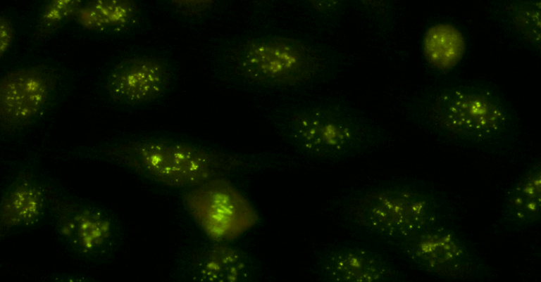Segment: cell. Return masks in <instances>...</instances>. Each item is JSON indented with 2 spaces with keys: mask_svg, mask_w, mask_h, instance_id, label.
<instances>
[{
  "mask_svg": "<svg viewBox=\"0 0 541 282\" xmlns=\"http://www.w3.org/2000/svg\"><path fill=\"white\" fill-rule=\"evenodd\" d=\"M352 62L315 37L271 23L212 45L214 75L225 84L265 93L299 94L335 79Z\"/></svg>",
  "mask_w": 541,
  "mask_h": 282,
  "instance_id": "6da1fadb",
  "label": "cell"
},
{
  "mask_svg": "<svg viewBox=\"0 0 541 282\" xmlns=\"http://www.w3.org/2000/svg\"><path fill=\"white\" fill-rule=\"evenodd\" d=\"M69 155L110 163L158 186L184 191L218 178L299 164L290 155L237 153L158 133L125 134L75 147Z\"/></svg>",
  "mask_w": 541,
  "mask_h": 282,
  "instance_id": "7a4b0ae2",
  "label": "cell"
},
{
  "mask_svg": "<svg viewBox=\"0 0 541 282\" xmlns=\"http://www.w3.org/2000/svg\"><path fill=\"white\" fill-rule=\"evenodd\" d=\"M407 120L439 140L492 154L518 141L516 110L495 84L442 80L417 92L404 105Z\"/></svg>",
  "mask_w": 541,
  "mask_h": 282,
  "instance_id": "3957f363",
  "label": "cell"
},
{
  "mask_svg": "<svg viewBox=\"0 0 541 282\" xmlns=\"http://www.w3.org/2000/svg\"><path fill=\"white\" fill-rule=\"evenodd\" d=\"M268 119L303 158L338 162L387 143L389 132L348 101L335 96L298 98L273 107Z\"/></svg>",
  "mask_w": 541,
  "mask_h": 282,
  "instance_id": "277c9868",
  "label": "cell"
},
{
  "mask_svg": "<svg viewBox=\"0 0 541 282\" xmlns=\"http://www.w3.org/2000/svg\"><path fill=\"white\" fill-rule=\"evenodd\" d=\"M333 205L347 230L388 248L430 227L454 223L457 214L444 193L413 181L363 186L340 197Z\"/></svg>",
  "mask_w": 541,
  "mask_h": 282,
  "instance_id": "5b68a950",
  "label": "cell"
},
{
  "mask_svg": "<svg viewBox=\"0 0 541 282\" xmlns=\"http://www.w3.org/2000/svg\"><path fill=\"white\" fill-rule=\"evenodd\" d=\"M77 75L58 60L28 53L0 67V138H22L72 92Z\"/></svg>",
  "mask_w": 541,
  "mask_h": 282,
  "instance_id": "8992f818",
  "label": "cell"
},
{
  "mask_svg": "<svg viewBox=\"0 0 541 282\" xmlns=\"http://www.w3.org/2000/svg\"><path fill=\"white\" fill-rule=\"evenodd\" d=\"M178 67L163 49L133 46L111 57L96 83V94L119 110L140 109L158 103L173 91Z\"/></svg>",
  "mask_w": 541,
  "mask_h": 282,
  "instance_id": "52a82bcc",
  "label": "cell"
},
{
  "mask_svg": "<svg viewBox=\"0 0 541 282\" xmlns=\"http://www.w3.org/2000/svg\"><path fill=\"white\" fill-rule=\"evenodd\" d=\"M48 221L62 247L88 264L112 260L123 243V227L112 211L70 194L53 180Z\"/></svg>",
  "mask_w": 541,
  "mask_h": 282,
  "instance_id": "ba28073f",
  "label": "cell"
},
{
  "mask_svg": "<svg viewBox=\"0 0 541 282\" xmlns=\"http://www.w3.org/2000/svg\"><path fill=\"white\" fill-rule=\"evenodd\" d=\"M390 248L415 269L438 278L480 281L492 276L490 267L454 223L430 227Z\"/></svg>",
  "mask_w": 541,
  "mask_h": 282,
  "instance_id": "9c48e42d",
  "label": "cell"
},
{
  "mask_svg": "<svg viewBox=\"0 0 541 282\" xmlns=\"http://www.w3.org/2000/svg\"><path fill=\"white\" fill-rule=\"evenodd\" d=\"M182 203L192 220L211 241L232 243L259 220L252 204L228 177L185 191Z\"/></svg>",
  "mask_w": 541,
  "mask_h": 282,
  "instance_id": "30bf717a",
  "label": "cell"
},
{
  "mask_svg": "<svg viewBox=\"0 0 541 282\" xmlns=\"http://www.w3.org/2000/svg\"><path fill=\"white\" fill-rule=\"evenodd\" d=\"M51 181L35 153L13 165L1 188V240L39 228L48 220Z\"/></svg>",
  "mask_w": 541,
  "mask_h": 282,
  "instance_id": "8fae6325",
  "label": "cell"
},
{
  "mask_svg": "<svg viewBox=\"0 0 541 282\" xmlns=\"http://www.w3.org/2000/svg\"><path fill=\"white\" fill-rule=\"evenodd\" d=\"M174 271L181 281L253 282L261 276L262 265L232 243L207 239L183 249Z\"/></svg>",
  "mask_w": 541,
  "mask_h": 282,
  "instance_id": "7c38bea8",
  "label": "cell"
},
{
  "mask_svg": "<svg viewBox=\"0 0 541 282\" xmlns=\"http://www.w3.org/2000/svg\"><path fill=\"white\" fill-rule=\"evenodd\" d=\"M312 271L325 282H406V273L378 250L362 243H342L318 251Z\"/></svg>",
  "mask_w": 541,
  "mask_h": 282,
  "instance_id": "4fadbf2b",
  "label": "cell"
},
{
  "mask_svg": "<svg viewBox=\"0 0 541 282\" xmlns=\"http://www.w3.org/2000/svg\"><path fill=\"white\" fill-rule=\"evenodd\" d=\"M151 29L146 6L135 0H85L66 30L96 40L129 39Z\"/></svg>",
  "mask_w": 541,
  "mask_h": 282,
  "instance_id": "5bb4252c",
  "label": "cell"
},
{
  "mask_svg": "<svg viewBox=\"0 0 541 282\" xmlns=\"http://www.w3.org/2000/svg\"><path fill=\"white\" fill-rule=\"evenodd\" d=\"M468 40L462 27L449 19L433 20L424 27L420 39V51L427 72L445 80L464 62Z\"/></svg>",
  "mask_w": 541,
  "mask_h": 282,
  "instance_id": "9a60e30c",
  "label": "cell"
},
{
  "mask_svg": "<svg viewBox=\"0 0 541 282\" xmlns=\"http://www.w3.org/2000/svg\"><path fill=\"white\" fill-rule=\"evenodd\" d=\"M541 219V160H532L507 189L497 226L505 232L535 226Z\"/></svg>",
  "mask_w": 541,
  "mask_h": 282,
  "instance_id": "2e32d148",
  "label": "cell"
},
{
  "mask_svg": "<svg viewBox=\"0 0 541 282\" xmlns=\"http://www.w3.org/2000/svg\"><path fill=\"white\" fill-rule=\"evenodd\" d=\"M487 13L509 39L540 57V0L492 1L487 6Z\"/></svg>",
  "mask_w": 541,
  "mask_h": 282,
  "instance_id": "e0dca14e",
  "label": "cell"
},
{
  "mask_svg": "<svg viewBox=\"0 0 541 282\" xmlns=\"http://www.w3.org/2000/svg\"><path fill=\"white\" fill-rule=\"evenodd\" d=\"M83 0H41L33 2L25 15L27 53H34L75 17Z\"/></svg>",
  "mask_w": 541,
  "mask_h": 282,
  "instance_id": "ac0fdd59",
  "label": "cell"
},
{
  "mask_svg": "<svg viewBox=\"0 0 541 282\" xmlns=\"http://www.w3.org/2000/svg\"><path fill=\"white\" fill-rule=\"evenodd\" d=\"M161 11L179 23L194 27L220 17L229 8L230 2L220 0L156 1Z\"/></svg>",
  "mask_w": 541,
  "mask_h": 282,
  "instance_id": "d6986e66",
  "label": "cell"
},
{
  "mask_svg": "<svg viewBox=\"0 0 541 282\" xmlns=\"http://www.w3.org/2000/svg\"><path fill=\"white\" fill-rule=\"evenodd\" d=\"M287 3L297 8L315 31L321 34H333L350 8L349 1L344 0H300Z\"/></svg>",
  "mask_w": 541,
  "mask_h": 282,
  "instance_id": "ffe728a7",
  "label": "cell"
},
{
  "mask_svg": "<svg viewBox=\"0 0 541 282\" xmlns=\"http://www.w3.org/2000/svg\"><path fill=\"white\" fill-rule=\"evenodd\" d=\"M25 30V15L16 8L7 6L0 11V67L18 58Z\"/></svg>",
  "mask_w": 541,
  "mask_h": 282,
  "instance_id": "44dd1931",
  "label": "cell"
},
{
  "mask_svg": "<svg viewBox=\"0 0 541 282\" xmlns=\"http://www.w3.org/2000/svg\"><path fill=\"white\" fill-rule=\"evenodd\" d=\"M350 8L361 15L370 24L379 37L391 34L397 18V2L392 0H352Z\"/></svg>",
  "mask_w": 541,
  "mask_h": 282,
  "instance_id": "7402d4cb",
  "label": "cell"
},
{
  "mask_svg": "<svg viewBox=\"0 0 541 282\" xmlns=\"http://www.w3.org/2000/svg\"><path fill=\"white\" fill-rule=\"evenodd\" d=\"M274 1H257L251 3V20L253 27L270 23V16L275 7Z\"/></svg>",
  "mask_w": 541,
  "mask_h": 282,
  "instance_id": "603a6c76",
  "label": "cell"
}]
</instances>
